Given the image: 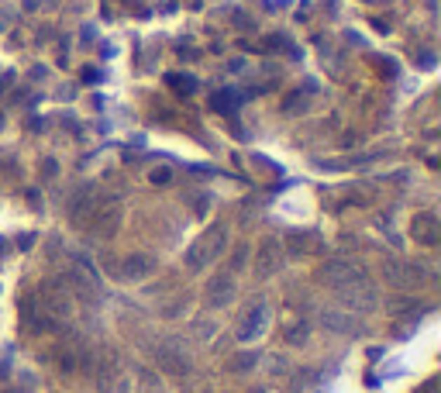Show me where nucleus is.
<instances>
[{"mask_svg":"<svg viewBox=\"0 0 441 393\" xmlns=\"http://www.w3.org/2000/svg\"><path fill=\"white\" fill-rule=\"evenodd\" d=\"M224 241H228V232H224V228H210V232H207V235H203L201 241L190 248L186 266H190V269H207V266H210V262L224 252Z\"/></svg>","mask_w":441,"mask_h":393,"instance_id":"nucleus-1","label":"nucleus"},{"mask_svg":"<svg viewBox=\"0 0 441 393\" xmlns=\"http://www.w3.org/2000/svg\"><path fill=\"white\" fill-rule=\"evenodd\" d=\"M338 293H341L352 307H362V311H372V307H376V290H372V283H369L365 276H355V279L345 283Z\"/></svg>","mask_w":441,"mask_h":393,"instance_id":"nucleus-2","label":"nucleus"},{"mask_svg":"<svg viewBox=\"0 0 441 393\" xmlns=\"http://www.w3.org/2000/svg\"><path fill=\"white\" fill-rule=\"evenodd\" d=\"M276 266H280V241H276V238H266V241L259 245V252H255V276L266 279V276L276 273Z\"/></svg>","mask_w":441,"mask_h":393,"instance_id":"nucleus-3","label":"nucleus"},{"mask_svg":"<svg viewBox=\"0 0 441 393\" xmlns=\"http://www.w3.org/2000/svg\"><path fill=\"white\" fill-rule=\"evenodd\" d=\"M156 362H159L162 373H169V376H186L190 373V359L179 352L176 345H162L159 352H156Z\"/></svg>","mask_w":441,"mask_h":393,"instance_id":"nucleus-4","label":"nucleus"},{"mask_svg":"<svg viewBox=\"0 0 441 393\" xmlns=\"http://www.w3.org/2000/svg\"><path fill=\"white\" fill-rule=\"evenodd\" d=\"M355 276H362V269L348 266V262H341V259H334V262H327V266H324L321 279H324V283H331L334 290H341V286H345V283H352Z\"/></svg>","mask_w":441,"mask_h":393,"instance_id":"nucleus-5","label":"nucleus"},{"mask_svg":"<svg viewBox=\"0 0 441 393\" xmlns=\"http://www.w3.org/2000/svg\"><path fill=\"white\" fill-rule=\"evenodd\" d=\"M410 235L417 238L421 245H435L438 241V218L435 214H417L410 221Z\"/></svg>","mask_w":441,"mask_h":393,"instance_id":"nucleus-6","label":"nucleus"},{"mask_svg":"<svg viewBox=\"0 0 441 393\" xmlns=\"http://www.w3.org/2000/svg\"><path fill=\"white\" fill-rule=\"evenodd\" d=\"M266 317H269V311H266V304H255L248 314H245V321H241L238 328V338L241 342H248V338H255L262 328H266Z\"/></svg>","mask_w":441,"mask_h":393,"instance_id":"nucleus-7","label":"nucleus"},{"mask_svg":"<svg viewBox=\"0 0 441 393\" xmlns=\"http://www.w3.org/2000/svg\"><path fill=\"white\" fill-rule=\"evenodd\" d=\"M231 293H235V279L231 273L228 276H217V279H210V286H207V304H228L231 300Z\"/></svg>","mask_w":441,"mask_h":393,"instance_id":"nucleus-8","label":"nucleus"},{"mask_svg":"<svg viewBox=\"0 0 441 393\" xmlns=\"http://www.w3.org/2000/svg\"><path fill=\"white\" fill-rule=\"evenodd\" d=\"M156 269V262H152V255H128L124 262H121V273L128 276V279H142V276H149Z\"/></svg>","mask_w":441,"mask_h":393,"instance_id":"nucleus-9","label":"nucleus"},{"mask_svg":"<svg viewBox=\"0 0 441 393\" xmlns=\"http://www.w3.org/2000/svg\"><path fill=\"white\" fill-rule=\"evenodd\" d=\"M86 225L93 235H111L118 228V211H97L93 218H86Z\"/></svg>","mask_w":441,"mask_h":393,"instance_id":"nucleus-10","label":"nucleus"},{"mask_svg":"<svg viewBox=\"0 0 441 393\" xmlns=\"http://www.w3.org/2000/svg\"><path fill=\"white\" fill-rule=\"evenodd\" d=\"M90 211H93V190L80 194L76 200H73V204H69V214H73V218H86Z\"/></svg>","mask_w":441,"mask_h":393,"instance_id":"nucleus-11","label":"nucleus"},{"mask_svg":"<svg viewBox=\"0 0 441 393\" xmlns=\"http://www.w3.org/2000/svg\"><path fill=\"white\" fill-rule=\"evenodd\" d=\"M324 324L334 328V331H352V321L345 314H338V311H327V314H324Z\"/></svg>","mask_w":441,"mask_h":393,"instance_id":"nucleus-12","label":"nucleus"},{"mask_svg":"<svg viewBox=\"0 0 441 393\" xmlns=\"http://www.w3.org/2000/svg\"><path fill=\"white\" fill-rule=\"evenodd\" d=\"M252 366H255V355H252V352H241V355H235V359L228 362V369H231V373H245V369H252Z\"/></svg>","mask_w":441,"mask_h":393,"instance_id":"nucleus-13","label":"nucleus"},{"mask_svg":"<svg viewBox=\"0 0 441 393\" xmlns=\"http://www.w3.org/2000/svg\"><path fill=\"white\" fill-rule=\"evenodd\" d=\"M286 345H300L304 338H307V324H293V328H286Z\"/></svg>","mask_w":441,"mask_h":393,"instance_id":"nucleus-14","label":"nucleus"},{"mask_svg":"<svg viewBox=\"0 0 441 393\" xmlns=\"http://www.w3.org/2000/svg\"><path fill=\"white\" fill-rule=\"evenodd\" d=\"M59 369H62V373H73V369H76V352L62 349V352H59Z\"/></svg>","mask_w":441,"mask_h":393,"instance_id":"nucleus-15","label":"nucleus"},{"mask_svg":"<svg viewBox=\"0 0 441 393\" xmlns=\"http://www.w3.org/2000/svg\"><path fill=\"white\" fill-rule=\"evenodd\" d=\"M169 86H172L176 93H190L197 83H190V76H169Z\"/></svg>","mask_w":441,"mask_h":393,"instance_id":"nucleus-16","label":"nucleus"},{"mask_svg":"<svg viewBox=\"0 0 441 393\" xmlns=\"http://www.w3.org/2000/svg\"><path fill=\"white\" fill-rule=\"evenodd\" d=\"M245 259H248V248H238V252L231 255V273H238L241 266H245Z\"/></svg>","mask_w":441,"mask_h":393,"instance_id":"nucleus-17","label":"nucleus"},{"mask_svg":"<svg viewBox=\"0 0 441 393\" xmlns=\"http://www.w3.org/2000/svg\"><path fill=\"white\" fill-rule=\"evenodd\" d=\"M165 180H169V169H156L152 173V183H165Z\"/></svg>","mask_w":441,"mask_h":393,"instance_id":"nucleus-18","label":"nucleus"}]
</instances>
